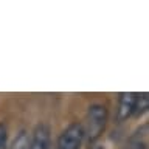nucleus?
Masks as SVG:
<instances>
[{"label": "nucleus", "mask_w": 149, "mask_h": 149, "mask_svg": "<svg viewBox=\"0 0 149 149\" xmlns=\"http://www.w3.org/2000/svg\"><path fill=\"white\" fill-rule=\"evenodd\" d=\"M51 129L47 123L36 124L33 134L30 135V149H50Z\"/></svg>", "instance_id": "obj_3"}, {"label": "nucleus", "mask_w": 149, "mask_h": 149, "mask_svg": "<svg viewBox=\"0 0 149 149\" xmlns=\"http://www.w3.org/2000/svg\"><path fill=\"white\" fill-rule=\"evenodd\" d=\"M135 100H137V93H134V92H124L120 95L118 109H116V120H118L120 123L124 120H127L129 116H132Z\"/></svg>", "instance_id": "obj_4"}, {"label": "nucleus", "mask_w": 149, "mask_h": 149, "mask_svg": "<svg viewBox=\"0 0 149 149\" xmlns=\"http://www.w3.org/2000/svg\"><path fill=\"white\" fill-rule=\"evenodd\" d=\"M84 138H86V134H84L82 124L72 123L61 132L54 149H81Z\"/></svg>", "instance_id": "obj_2"}, {"label": "nucleus", "mask_w": 149, "mask_h": 149, "mask_svg": "<svg viewBox=\"0 0 149 149\" xmlns=\"http://www.w3.org/2000/svg\"><path fill=\"white\" fill-rule=\"evenodd\" d=\"M8 141V129L5 123H0V149H6Z\"/></svg>", "instance_id": "obj_7"}, {"label": "nucleus", "mask_w": 149, "mask_h": 149, "mask_svg": "<svg viewBox=\"0 0 149 149\" xmlns=\"http://www.w3.org/2000/svg\"><path fill=\"white\" fill-rule=\"evenodd\" d=\"M107 118H109V112L107 107L102 104H92L87 109V116H86V126L84 127V134L88 140V143L96 141L102 135L106 126H107Z\"/></svg>", "instance_id": "obj_1"}, {"label": "nucleus", "mask_w": 149, "mask_h": 149, "mask_svg": "<svg viewBox=\"0 0 149 149\" xmlns=\"http://www.w3.org/2000/svg\"><path fill=\"white\" fill-rule=\"evenodd\" d=\"M11 149H30V135L26 130H20L11 143Z\"/></svg>", "instance_id": "obj_6"}, {"label": "nucleus", "mask_w": 149, "mask_h": 149, "mask_svg": "<svg viewBox=\"0 0 149 149\" xmlns=\"http://www.w3.org/2000/svg\"><path fill=\"white\" fill-rule=\"evenodd\" d=\"M149 109V95L146 92L144 93H137V100H135V106H134V113L135 116H141L148 112Z\"/></svg>", "instance_id": "obj_5"}]
</instances>
